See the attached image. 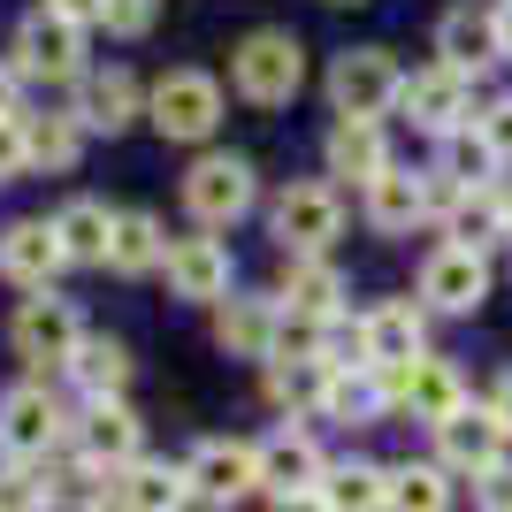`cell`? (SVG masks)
<instances>
[{"instance_id":"5b68a950","label":"cell","mask_w":512,"mask_h":512,"mask_svg":"<svg viewBox=\"0 0 512 512\" xmlns=\"http://www.w3.org/2000/svg\"><path fill=\"white\" fill-rule=\"evenodd\" d=\"M16 69L23 77H54V85L77 77V69H85V31L39 0V8L23 16V31H16Z\"/></svg>"},{"instance_id":"bcb514c9","label":"cell","mask_w":512,"mask_h":512,"mask_svg":"<svg viewBox=\"0 0 512 512\" xmlns=\"http://www.w3.org/2000/svg\"><path fill=\"white\" fill-rule=\"evenodd\" d=\"M497 31H505V54H512V8H497Z\"/></svg>"},{"instance_id":"e575fe53","label":"cell","mask_w":512,"mask_h":512,"mask_svg":"<svg viewBox=\"0 0 512 512\" xmlns=\"http://www.w3.org/2000/svg\"><path fill=\"white\" fill-rule=\"evenodd\" d=\"M436 176H451L459 192H482V184L497 176V153L482 146V130H451V138H444V161H436Z\"/></svg>"},{"instance_id":"1f68e13d","label":"cell","mask_w":512,"mask_h":512,"mask_svg":"<svg viewBox=\"0 0 512 512\" xmlns=\"http://www.w3.org/2000/svg\"><path fill=\"white\" fill-rule=\"evenodd\" d=\"M69 367H77V383H85L92 398H123V383H130V352L115 337H85Z\"/></svg>"},{"instance_id":"d6a6232c","label":"cell","mask_w":512,"mask_h":512,"mask_svg":"<svg viewBox=\"0 0 512 512\" xmlns=\"http://www.w3.org/2000/svg\"><path fill=\"white\" fill-rule=\"evenodd\" d=\"M329 360H268V398L276 406H321L329 398Z\"/></svg>"},{"instance_id":"ffe728a7","label":"cell","mask_w":512,"mask_h":512,"mask_svg":"<svg viewBox=\"0 0 512 512\" xmlns=\"http://www.w3.org/2000/svg\"><path fill=\"white\" fill-rule=\"evenodd\" d=\"M169 291L176 299H230V253H222V237H176L169 245Z\"/></svg>"},{"instance_id":"277c9868","label":"cell","mask_w":512,"mask_h":512,"mask_svg":"<svg viewBox=\"0 0 512 512\" xmlns=\"http://www.w3.org/2000/svg\"><path fill=\"white\" fill-rule=\"evenodd\" d=\"M398 92H406V77H398V62H390L383 46H352V54H337V69H329L337 115H367V123H375Z\"/></svg>"},{"instance_id":"603a6c76","label":"cell","mask_w":512,"mask_h":512,"mask_svg":"<svg viewBox=\"0 0 512 512\" xmlns=\"http://www.w3.org/2000/svg\"><path fill=\"white\" fill-rule=\"evenodd\" d=\"M383 169H390L383 123H367V115H337V130H329V176H352V184H375Z\"/></svg>"},{"instance_id":"b9f144b4","label":"cell","mask_w":512,"mask_h":512,"mask_svg":"<svg viewBox=\"0 0 512 512\" xmlns=\"http://www.w3.org/2000/svg\"><path fill=\"white\" fill-rule=\"evenodd\" d=\"M46 8H54V16H69L77 31H85V23H107V0H46Z\"/></svg>"},{"instance_id":"74e56055","label":"cell","mask_w":512,"mask_h":512,"mask_svg":"<svg viewBox=\"0 0 512 512\" xmlns=\"http://www.w3.org/2000/svg\"><path fill=\"white\" fill-rule=\"evenodd\" d=\"M31 169V146H23V115H0V184H16Z\"/></svg>"},{"instance_id":"4dcf8cb0","label":"cell","mask_w":512,"mask_h":512,"mask_svg":"<svg viewBox=\"0 0 512 512\" xmlns=\"http://www.w3.org/2000/svg\"><path fill=\"white\" fill-rule=\"evenodd\" d=\"M390 406V390H383V375L375 367H352V375H329V398H321V413L329 421H375V413Z\"/></svg>"},{"instance_id":"9c48e42d","label":"cell","mask_w":512,"mask_h":512,"mask_svg":"<svg viewBox=\"0 0 512 512\" xmlns=\"http://www.w3.org/2000/svg\"><path fill=\"white\" fill-rule=\"evenodd\" d=\"M54 444H62V406L46 398V383L8 390V398H0V451L23 467V459H46Z\"/></svg>"},{"instance_id":"9a60e30c","label":"cell","mask_w":512,"mask_h":512,"mask_svg":"<svg viewBox=\"0 0 512 512\" xmlns=\"http://www.w3.org/2000/svg\"><path fill=\"white\" fill-rule=\"evenodd\" d=\"M421 299H428V306H444V314H474V306L490 299V268H482V253H467V245L428 253V268H421Z\"/></svg>"},{"instance_id":"5bb4252c","label":"cell","mask_w":512,"mask_h":512,"mask_svg":"<svg viewBox=\"0 0 512 512\" xmlns=\"http://www.w3.org/2000/svg\"><path fill=\"white\" fill-rule=\"evenodd\" d=\"M276 299L291 321H337L344 306V276L329 268L321 253H283V283H276Z\"/></svg>"},{"instance_id":"d4e9b609","label":"cell","mask_w":512,"mask_h":512,"mask_svg":"<svg viewBox=\"0 0 512 512\" xmlns=\"http://www.w3.org/2000/svg\"><path fill=\"white\" fill-rule=\"evenodd\" d=\"M428 214V176H406V169H383L375 176V184H367V222H375V230H413V222H421Z\"/></svg>"},{"instance_id":"ba28073f","label":"cell","mask_w":512,"mask_h":512,"mask_svg":"<svg viewBox=\"0 0 512 512\" xmlns=\"http://www.w3.org/2000/svg\"><path fill=\"white\" fill-rule=\"evenodd\" d=\"M505 436L512 428L497 421V406H459L451 421H436V451H444V467H459V474H482L490 467H505Z\"/></svg>"},{"instance_id":"7c38bea8","label":"cell","mask_w":512,"mask_h":512,"mask_svg":"<svg viewBox=\"0 0 512 512\" xmlns=\"http://www.w3.org/2000/svg\"><path fill=\"white\" fill-rule=\"evenodd\" d=\"M421 306L413 299H390L375 306V314L360 321V367H375V375H390V367H413L421 360Z\"/></svg>"},{"instance_id":"7a4b0ae2","label":"cell","mask_w":512,"mask_h":512,"mask_svg":"<svg viewBox=\"0 0 512 512\" xmlns=\"http://www.w3.org/2000/svg\"><path fill=\"white\" fill-rule=\"evenodd\" d=\"M184 482H192L199 505H222L230 512L237 497L260 490V444H237V436H207V444L184 459Z\"/></svg>"},{"instance_id":"83f0119b","label":"cell","mask_w":512,"mask_h":512,"mask_svg":"<svg viewBox=\"0 0 512 512\" xmlns=\"http://www.w3.org/2000/svg\"><path fill=\"white\" fill-rule=\"evenodd\" d=\"M169 260V237L153 214H115V237H107V268H123V276H146Z\"/></svg>"},{"instance_id":"f1b7e54d","label":"cell","mask_w":512,"mask_h":512,"mask_svg":"<svg viewBox=\"0 0 512 512\" xmlns=\"http://www.w3.org/2000/svg\"><path fill=\"white\" fill-rule=\"evenodd\" d=\"M54 237H62L69 260H92V268H100V260H107V237H115V214H107L100 199H69V207L54 214Z\"/></svg>"},{"instance_id":"30bf717a","label":"cell","mask_w":512,"mask_h":512,"mask_svg":"<svg viewBox=\"0 0 512 512\" xmlns=\"http://www.w3.org/2000/svg\"><path fill=\"white\" fill-rule=\"evenodd\" d=\"M383 390H390V406H406L413 421H451V413L467 406V383H459V367L451 360H413V367H390L383 375Z\"/></svg>"},{"instance_id":"d590c367","label":"cell","mask_w":512,"mask_h":512,"mask_svg":"<svg viewBox=\"0 0 512 512\" xmlns=\"http://www.w3.org/2000/svg\"><path fill=\"white\" fill-rule=\"evenodd\" d=\"M390 512H451L444 467H390Z\"/></svg>"},{"instance_id":"52a82bcc","label":"cell","mask_w":512,"mask_h":512,"mask_svg":"<svg viewBox=\"0 0 512 512\" xmlns=\"http://www.w3.org/2000/svg\"><path fill=\"white\" fill-rule=\"evenodd\" d=\"M77 344H85V321H77V306L69 299H23V314H16V352L31 367H69L77 360Z\"/></svg>"},{"instance_id":"8d00e7d4","label":"cell","mask_w":512,"mask_h":512,"mask_svg":"<svg viewBox=\"0 0 512 512\" xmlns=\"http://www.w3.org/2000/svg\"><path fill=\"white\" fill-rule=\"evenodd\" d=\"M39 505H46V474H31V467L0 474V512H39Z\"/></svg>"},{"instance_id":"7402d4cb","label":"cell","mask_w":512,"mask_h":512,"mask_svg":"<svg viewBox=\"0 0 512 512\" xmlns=\"http://www.w3.org/2000/svg\"><path fill=\"white\" fill-rule=\"evenodd\" d=\"M184 505H192V482H184V467L138 459V467L115 474V512H184Z\"/></svg>"},{"instance_id":"ac0fdd59","label":"cell","mask_w":512,"mask_h":512,"mask_svg":"<svg viewBox=\"0 0 512 512\" xmlns=\"http://www.w3.org/2000/svg\"><path fill=\"white\" fill-rule=\"evenodd\" d=\"M321 451H314V436L306 428H276L268 444H260V490L268 497H306V490H321Z\"/></svg>"},{"instance_id":"3957f363","label":"cell","mask_w":512,"mask_h":512,"mask_svg":"<svg viewBox=\"0 0 512 512\" xmlns=\"http://www.w3.org/2000/svg\"><path fill=\"white\" fill-rule=\"evenodd\" d=\"M184 207H192V222H207V230H230L237 214L253 207V161H237V153H207V161H192V176H184Z\"/></svg>"},{"instance_id":"d6986e66","label":"cell","mask_w":512,"mask_h":512,"mask_svg":"<svg viewBox=\"0 0 512 512\" xmlns=\"http://www.w3.org/2000/svg\"><path fill=\"white\" fill-rule=\"evenodd\" d=\"M77 451L107 474L138 467V413H130L123 398H92V413L77 421Z\"/></svg>"},{"instance_id":"836d02e7","label":"cell","mask_w":512,"mask_h":512,"mask_svg":"<svg viewBox=\"0 0 512 512\" xmlns=\"http://www.w3.org/2000/svg\"><path fill=\"white\" fill-rule=\"evenodd\" d=\"M23 146L39 169H77V146H85V123L77 115H39V123H23Z\"/></svg>"},{"instance_id":"f546056e","label":"cell","mask_w":512,"mask_h":512,"mask_svg":"<svg viewBox=\"0 0 512 512\" xmlns=\"http://www.w3.org/2000/svg\"><path fill=\"white\" fill-rule=\"evenodd\" d=\"M107 505H115V474L92 467V459L46 474V512H107Z\"/></svg>"},{"instance_id":"4316f807","label":"cell","mask_w":512,"mask_h":512,"mask_svg":"<svg viewBox=\"0 0 512 512\" xmlns=\"http://www.w3.org/2000/svg\"><path fill=\"white\" fill-rule=\"evenodd\" d=\"M444 237L451 245H467V253H482V245H497L505 237V207H497V184H482V192H459L444 207Z\"/></svg>"},{"instance_id":"2e32d148","label":"cell","mask_w":512,"mask_h":512,"mask_svg":"<svg viewBox=\"0 0 512 512\" xmlns=\"http://www.w3.org/2000/svg\"><path fill=\"white\" fill-rule=\"evenodd\" d=\"M436 54H444V69H459V77H474V69H490L497 54H505V31H497V8H451L444 23H436Z\"/></svg>"},{"instance_id":"6da1fadb","label":"cell","mask_w":512,"mask_h":512,"mask_svg":"<svg viewBox=\"0 0 512 512\" xmlns=\"http://www.w3.org/2000/svg\"><path fill=\"white\" fill-rule=\"evenodd\" d=\"M230 77H237V92H245L253 107H283L291 92H299V77H306V54H299L291 31H253V39L237 46Z\"/></svg>"},{"instance_id":"e0dca14e","label":"cell","mask_w":512,"mask_h":512,"mask_svg":"<svg viewBox=\"0 0 512 512\" xmlns=\"http://www.w3.org/2000/svg\"><path fill=\"white\" fill-rule=\"evenodd\" d=\"M276 329H283L276 299H245V291H230V299L214 306V337H222V352H237V360H276Z\"/></svg>"},{"instance_id":"f6af8a7d","label":"cell","mask_w":512,"mask_h":512,"mask_svg":"<svg viewBox=\"0 0 512 512\" xmlns=\"http://www.w3.org/2000/svg\"><path fill=\"white\" fill-rule=\"evenodd\" d=\"M490 406H497V421L512 428V375H505V383H497V398H490Z\"/></svg>"},{"instance_id":"cb8c5ba5","label":"cell","mask_w":512,"mask_h":512,"mask_svg":"<svg viewBox=\"0 0 512 512\" xmlns=\"http://www.w3.org/2000/svg\"><path fill=\"white\" fill-rule=\"evenodd\" d=\"M321 505L329 512H390V467L375 459H344L321 474Z\"/></svg>"},{"instance_id":"44dd1931","label":"cell","mask_w":512,"mask_h":512,"mask_svg":"<svg viewBox=\"0 0 512 512\" xmlns=\"http://www.w3.org/2000/svg\"><path fill=\"white\" fill-rule=\"evenodd\" d=\"M62 260L69 253H62V237H54V222H16V230H0V268H8L23 291H46Z\"/></svg>"},{"instance_id":"ab89813d","label":"cell","mask_w":512,"mask_h":512,"mask_svg":"<svg viewBox=\"0 0 512 512\" xmlns=\"http://www.w3.org/2000/svg\"><path fill=\"white\" fill-rule=\"evenodd\" d=\"M474 130H482V146H490V153H497V169H505V161H512V100L482 107V123H474Z\"/></svg>"},{"instance_id":"f35d334b","label":"cell","mask_w":512,"mask_h":512,"mask_svg":"<svg viewBox=\"0 0 512 512\" xmlns=\"http://www.w3.org/2000/svg\"><path fill=\"white\" fill-rule=\"evenodd\" d=\"M153 8H161V0H107V31H115V39H138V31H153Z\"/></svg>"},{"instance_id":"4fadbf2b","label":"cell","mask_w":512,"mask_h":512,"mask_svg":"<svg viewBox=\"0 0 512 512\" xmlns=\"http://www.w3.org/2000/svg\"><path fill=\"white\" fill-rule=\"evenodd\" d=\"M398 100H406V115L421 130H436V138H451V130H467V115H474V92H467V77H459V69H421V77H406V92H398Z\"/></svg>"},{"instance_id":"7dc6e473","label":"cell","mask_w":512,"mask_h":512,"mask_svg":"<svg viewBox=\"0 0 512 512\" xmlns=\"http://www.w3.org/2000/svg\"><path fill=\"white\" fill-rule=\"evenodd\" d=\"M505 8H512V0H505Z\"/></svg>"},{"instance_id":"484cf974","label":"cell","mask_w":512,"mask_h":512,"mask_svg":"<svg viewBox=\"0 0 512 512\" xmlns=\"http://www.w3.org/2000/svg\"><path fill=\"white\" fill-rule=\"evenodd\" d=\"M130 115H138V77L130 69H100V77L77 85V123L85 130H123Z\"/></svg>"},{"instance_id":"ee69618b","label":"cell","mask_w":512,"mask_h":512,"mask_svg":"<svg viewBox=\"0 0 512 512\" xmlns=\"http://www.w3.org/2000/svg\"><path fill=\"white\" fill-rule=\"evenodd\" d=\"M276 512H329V505H321V490H306V497H276Z\"/></svg>"},{"instance_id":"60d3db41","label":"cell","mask_w":512,"mask_h":512,"mask_svg":"<svg viewBox=\"0 0 512 512\" xmlns=\"http://www.w3.org/2000/svg\"><path fill=\"white\" fill-rule=\"evenodd\" d=\"M482 512H512V467L482 474Z\"/></svg>"},{"instance_id":"8992f818","label":"cell","mask_w":512,"mask_h":512,"mask_svg":"<svg viewBox=\"0 0 512 512\" xmlns=\"http://www.w3.org/2000/svg\"><path fill=\"white\" fill-rule=\"evenodd\" d=\"M153 123H161V138H207L214 123H222V85L214 77H199V69H169L161 85H153Z\"/></svg>"},{"instance_id":"8fae6325","label":"cell","mask_w":512,"mask_h":512,"mask_svg":"<svg viewBox=\"0 0 512 512\" xmlns=\"http://www.w3.org/2000/svg\"><path fill=\"white\" fill-rule=\"evenodd\" d=\"M337 230H344L337 184H291V192L276 199V237H283V253H321Z\"/></svg>"},{"instance_id":"7bdbcfd3","label":"cell","mask_w":512,"mask_h":512,"mask_svg":"<svg viewBox=\"0 0 512 512\" xmlns=\"http://www.w3.org/2000/svg\"><path fill=\"white\" fill-rule=\"evenodd\" d=\"M16 92H23V69L0 62V115H16Z\"/></svg>"}]
</instances>
